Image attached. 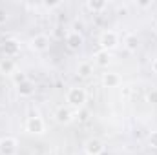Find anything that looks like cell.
I'll return each mask as SVG.
<instances>
[{"mask_svg": "<svg viewBox=\"0 0 157 155\" xmlns=\"http://www.w3.org/2000/svg\"><path fill=\"white\" fill-rule=\"evenodd\" d=\"M11 78H13L15 86H18V84H22L24 80H28V77H26V73H22V71H15V73L11 75Z\"/></svg>", "mask_w": 157, "mask_h": 155, "instance_id": "e0dca14e", "label": "cell"}, {"mask_svg": "<svg viewBox=\"0 0 157 155\" xmlns=\"http://www.w3.org/2000/svg\"><path fill=\"white\" fill-rule=\"evenodd\" d=\"M130 91H132L130 86H126V88H124V97H130Z\"/></svg>", "mask_w": 157, "mask_h": 155, "instance_id": "7402d4cb", "label": "cell"}, {"mask_svg": "<svg viewBox=\"0 0 157 155\" xmlns=\"http://www.w3.org/2000/svg\"><path fill=\"white\" fill-rule=\"evenodd\" d=\"M0 71H2V73H7V75H13V73L17 71L15 62H13L11 59H2V62H0Z\"/></svg>", "mask_w": 157, "mask_h": 155, "instance_id": "9a60e30c", "label": "cell"}, {"mask_svg": "<svg viewBox=\"0 0 157 155\" xmlns=\"http://www.w3.org/2000/svg\"><path fill=\"white\" fill-rule=\"evenodd\" d=\"M86 9H90L93 13H99V11L106 9V2L104 0H88L86 2Z\"/></svg>", "mask_w": 157, "mask_h": 155, "instance_id": "5bb4252c", "label": "cell"}, {"mask_svg": "<svg viewBox=\"0 0 157 155\" xmlns=\"http://www.w3.org/2000/svg\"><path fill=\"white\" fill-rule=\"evenodd\" d=\"M148 144H150L152 148H157V131H152V133L148 135Z\"/></svg>", "mask_w": 157, "mask_h": 155, "instance_id": "ac0fdd59", "label": "cell"}, {"mask_svg": "<svg viewBox=\"0 0 157 155\" xmlns=\"http://www.w3.org/2000/svg\"><path fill=\"white\" fill-rule=\"evenodd\" d=\"M110 60H112L110 51L101 49V51H97V53H95V62H97L99 66H108V64H110Z\"/></svg>", "mask_w": 157, "mask_h": 155, "instance_id": "4fadbf2b", "label": "cell"}, {"mask_svg": "<svg viewBox=\"0 0 157 155\" xmlns=\"http://www.w3.org/2000/svg\"><path fill=\"white\" fill-rule=\"evenodd\" d=\"M26 130H28L29 133H33V135H42V133L46 131V124H44V120H42L40 117L33 115L26 120Z\"/></svg>", "mask_w": 157, "mask_h": 155, "instance_id": "52a82bcc", "label": "cell"}, {"mask_svg": "<svg viewBox=\"0 0 157 155\" xmlns=\"http://www.w3.org/2000/svg\"><path fill=\"white\" fill-rule=\"evenodd\" d=\"M86 99H88V93H86V89L84 88H70L68 89V95H66V100H68V104L71 106V108H77L80 110L84 104H86Z\"/></svg>", "mask_w": 157, "mask_h": 155, "instance_id": "6da1fadb", "label": "cell"}, {"mask_svg": "<svg viewBox=\"0 0 157 155\" xmlns=\"http://www.w3.org/2000/svg\"><path fill=\"white\" fill-rule=\"evenodd\" d=\"M101 46H102V49L104 51H112V49H115L119 46V35L117 31H113V29H106V31H102V35H101Z\"/></svg>", "mask_w": 157, "mask_h": 155, "instance_id": "7a4b0ae2", "label": "cell"}, {"mask_svg": "<svg viewBox=\"0 0 157 155\" xmlns=\"http://www.w3.org/2000/svg\"><path fill=\"white\" fill-rule=\"evenodd\" d=\"M57 6H60V2H46L44 4V7H57Z\"/></svg>", "mask_w": 157, "mask_h": 155, "instance_id": "44dd1931", "label": "cell"}, {"mask_svg": "<svg viewBox=\"0 0 157 155\" xmlns=\"http://www.w3.org/2000/svg\"><path fill=\"white\" fill-rule=\"evenodd\" d=\"M18 152V141L15 137H2L0 139V155H17Z\"/></svg>", "mask_w": 157, "mask_h": 155, "instance_id": "3957f363", "label": "cell"}, {"mask_svg": "<svg viewBox=\"0 0 157 155\" xmlns=\"http://www.w3.org/2000/svg\"><path fill=\"white\" fill-rule=\"evenodd\" d=\"M6 22H7V11L4 7H0V26L6 24Z\"/></svg>", "mask_w": 157, "mask_h": 155, "instance_id": "ffe728a7", "label": "cell"}, {"mask_svg": "<svg viewBox=\"0 0 157 155\" xmlns=\"http://www.w3.org/2000/svg\"><path fill=\"white\" fill-rule=\"evenodd\" d=\"M139 6H141V7H148V6H152V4H150V2H141Z\"/></svg>", "mask_w": 157, "mask_h": 155, "instance_id": "cb8c5ba5", "label": "cell"}, {"mask_svg": "<svg viewBox=\"0 0 157 155\" xmlns=\"http://www.w3.org/2000/svg\"><path fill=\"white\" fill-rule=\"evenodd\" d=\"M152 70H154V71L157 73V59L154 60V62H152Z\"/></svg>", "mask_w": 157, "mask_h": 155, "instance_id": "603a6c76", "label": "cell"}, {"mask_svg": "<svg viewBox=\"0 0 157 155\" xmlns=\"http://www.w3.org/2000/svg\"><path fill=\"white\" fill-rule=\"evenodd\" d=\"M49 44H51V40H49L48 35H44V33L35 35V37L31 39V42H29L31 49L37 51V53H44V51H48V49H49Z\"/></svg>", "mask_w": 157, "mask_h": 155, "instance_id": "8992f818", "label": "cell"}, {"mask_svg": "<svg viewBox=\"0 0 157 155\" xmlns=\"http://www.w3.org/2000/svg\"><path fill=\"white\" fill-rule=\"evenodd\" d=\"M82 44H84V37H82L80 33L70 31V33L66 35V46H68L70 51H78V49L82 47Z\"/></svg>", "mask_w": 157, "mask_h": 155, "instance_id": "ba28073f", "label": "cell"}, {"mask_svg": "<svg viewBox=\"0 0 157 155\" xmlns=\"http://www.w3.org/2000/svg\"><path fill=\"white\" fill-rule=\"evenodd\" d=\"M17 93H18V97L28 99V97H31V95L35 93V84L28 78V80H24L22 84H18V86H17Z\"/></svg>", "mask_w": 157, "mask_h": 155, "instance_id": "9c48e42d", "label": "cell"}, {"mask_svg": "<svg viewBox=\"0 0 157 155\" xmlns=\"http://www.w3.org/2000/svg\"><path fill=\"white\" fill-rule=\"evenodd\" d=\"M126 155H133V153H126Z\"/></svg>", "mask_w": 157, "mask_h": 155, "instance_id": "4316f807", "label": "cell"}, {"mask_svg": "<svg viewBox=\"0 0 157 155\" xmlns=\"http://www.w3.org/2000/svg\"><path fill=\"white\" fill-rule=\"evenodd\" d=\"M122 44H124V47L128 51H137L139 49V37L135 33H128V35H124Z\"/></svg>", "mask_w": 157, "mask_h": 155, "instance_id": "7c38bea8", "label": "cell"}, {"mask_svg": "<svg viewBox=\"0 0 157 155\" xmlns=\"http://www.w3.org/2000/svg\"><path fill=\"white\" fill-rule=\"evenodd\" d=\"M2 53L6 59H13L20 53V42L17 39H6L2 42Z\"/></svg>", "mask_w": 157, "mask_h": 155, "instance_id": "5b68a950", "label": "cell"}, {"mask_svg": "<svg viewBox=\"0 0 157 155\" xmlns=\"http://www.w3.org/2000/svg\"><path fill=\"white\" fill-rule=\"evenodd\" d=\"M77 73L80 77H90V75L93 73V64H91V62H80Z\"/></svg>", "mask_w": 157, "mask_h": 155, "instance_id": "2e32d148", "label": "cell"}, {"mask_svg": "<svg viewBox=\"0 0 157 155\" xmlns=\"http://www.w3.org/2000/svg\"><path fill=\"white\" fill-rule=\"evenodd\" d=\"M155 33H157V24H155Z\"/></svg>", "mask_w": 157, "mask_h": 155, "instance_id": "d4e9b609", "label": "cell"}, {"mask_svg": "<svg viewBox=\"0 0 157 155\" xmlns=\"http://www.w3.org/2000/svg\"><path fill=\"white\" fill-rule=\"evenodd\" d=\"M121 82H122V78H121L119 73L108 71V73L102 75V84H104L106 88H117V86H121Z\"/></svg>", "mask_w": 157, "mask_h": 155, "instance_id": "8fae6325", "label": "cell"}, {"mask_svg": "<svg viewBox=\"0 0 157 155\" xmlns=\"http://www.w3.org/2000/svg\"><path fill=\"white\" fill-rule=\"evenodd\" d=\"M148 102H152V104H157V89H152V91L148 93Z\"/></svg>", "mask_w": 157, "mask_h": 155, "instance_id": "d6986e66", "label": "cell"}, {"mask_svg": "<svg viewBox=\"0 0 157 155\" xmlns=\"http://www.w3.org/2000/svg\"><path fill=\"white\" fill-rule=\"evenodd\" d=\"M55 119H57V122H60V124H68V122L73 120V112H71L70 108H66V106H60V108L55 112Z\"/></svg>", "mask_w": 157, "mask_h": 155, "instance_id": "30bf717a", "label": "cell"}, {"mask_svg": "<svg viewBox=\"0 0 157 155\" xmlns=\"http://www.w3.org/2000/svg\"><path fill=\"white\" fill-rule=\"evenodd\" d=\"M104 153V142L97 137H91L84 142V155H102Z\"/></svg>", "mask_w": 157, "mask_h": 155, "instance_id": "277c9868", "label": "cell"}, {"mask_svg": "<svg viewBox=\"0 0 157 155\" xmlns=\"http://www.w3.org/2000/svg\"><path fill=\"white\" fill-rule=\"evenodd\" d=\"M48 155H55V153H48Z\"/></svg>", "mask_w": 157, "mask_h": 155, "instance_id": "484cf974", "label": "cell"}]
</instances>
